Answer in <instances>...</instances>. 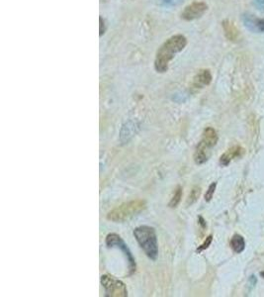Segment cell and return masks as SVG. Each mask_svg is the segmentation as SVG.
Segmentation results:
<instances>
[{
    "instance_id": "cell-1",
    "label": "cell",
    "mask_w": 264,
    "mask_h": 297,
    "mask_svg": "<svg viewBox=\"0 0 264 297\" xmlns=\"http://www.w3.org/2000/svg\"><path fill=\"white\" fill-rule=\"evenodd\" d=\"M186 45L187 39L183 35H174L168 38L157 52L155 61L156 71L161 74L167 72L169 63L176 54L180 53L186 47Z\"/></svg>"
},
{
    "instance_id": "cell-2",
    "label": "cell",
    "mask_w": 264,
    "mask_h": 297,
    "mask_svg": "<svg viewBox=\"0 0 264 297\" xmlns=\"http://www.w3.org/2000/svg\"><path fill=\"white\" fill-rule=\"evenodd\" d=\"M134 236L145 254L149 259L156 260L159 254V247L155 229L149 226H140L135 229Z\"/></svg>"
},
{
    "instance_id": "cell-3",
    "label": "cell",
    "mask_w": 264,
    "mask_h": 297,
    "mask_svg": "<svg viewBox=\"0 0 264 297\" xmlns=\"http://www.w3.org/2000/svg\"><path fill=\"white\" fill-rule=\"evenodd\" d=\"M146 201L144 200H132L121 204L107 215V219L112 222H125L140 214L146 209Z\"/></svg>"
},
{
    "instance_id": "cell-4",
    "label": "cell",
    "mask_w": 264,
    "mask_h": 297,
    "mask_svg": "<svg viewBox=\"0 0 264 297\" xmlns=\"http://www.w3.org/2000/svg\"><path fill=\"white\" fill-rule=\"evenodd\" d=\"M105 243L109 248H118V249L122 250V252L126 256L127 262L129 264V276L133 275V273L136 271V267H137L136 266V261H135L133 255H132L131 250L128 248V246L122 240V238L119 235H117L115 233H112V234H109L106 237Z\"/></svg>"
},
{
    "instance_id": "cell-5",
    "label": "cell",
    "mask_w": 264,
    "mask_h": 297,
    "mask_svg": "<svg viewBox=\"0 0 264 297\" xmlns=\"http://www.w3.org/2000/svg\"><path fill=\"white\" fill-rule=\"evenodd\" d=\"M101 284L105 289V296L107 297H126L128 290L124 282L110 276L101 277Z\"/></svg>"
},
{
    "instance_id": "cell-6",
    "label": "cell",
    "mask_w": 264,
    "mask_h": 297,
    "mask_svg": "<svg viewBox=\"0 0 264 297\" xmlns=\"http://www.w3.org/2000/svg\"><path fill=\"white\" fill-rule=\"evenodd\" d=\"M208 10V5L202 1H195L187 5L181 13L182 19L192 21L202 17Z\"/></svg>"
},
{
    "instance_id": "cell-7",
    "label": "cell",
    "mask_w": 264,
    "mask_h": 297,
    "mask_svg": "<svg viewBox=\"0 0 264 297\" xmlns=\"http://www.w3.org/2000/svg\"><path fill=\"white\" fill-rule=\"evenodd\" d=\"M244 25L248 30L252 33H263L264 32V19L258 18L251 13H244L241 16Z\"/></svg>"
},
{
    "instance_id": "cell-8",
    "label": "cell",
    "mask_w": 264,
    "mask_h": 297,
    "mask_svg": "<svg viewBox=\"0 0 264 297\" xmlns=\"http://www.w3.org/2000/svg\"><path fill=\"white\" fill-rule=\"evenodd\" d=\"M245 154V150L239 147V146H235L233 148H230L226 153H224L221 157H220V164L223 167H227L230 165V163L235 157H240L243 156Z\"/></svg>"
},
{
    "instance_id": "cell-9",
    "label": "cell",
    "mask_w": 264,
    "mask_h": 297,
    "mask_svg": "<svg viewBox=\"0 0 264 297\" xmlns=\"http://www.w3.org/2000/svg\"><path fill=\"white\" fill-rule=\"evenodd\" d=\"M212 81V75L209 70H201L193 78L192 86L196 89H201L209 85Z\"/></svg>"
},
{
    "instance_id": "cell-10",
    "label": "cell",
    "mask_w": 264,
    "mask_h": 297,
    "mask_svg": "<svg viewBox=\"0 0 264 297\" xmlns=\"http://www.w3.org/2000/svg\"><path fill=\"white\" fill-rule=\"evenodd\" d=\"M222 27H223L225 36L227 37V39L229 41L235 42L238 39L239 32H238L237 28L235 27V25L234 24V22H232L229 19L224 20L223 23H222Z\"/></svg>"
},
{
    "instance_id": "cell-11",
    "label": "cell",
    "mask_w": 264,
    "mask_h": 297,
    "mask_svg": "<svg viewBox=\"0 0 264 297\" xmlns=\"http://www.w3.org/2000/svg\"><path fill=\"white\" fill-rule=\"evenodd\" d=\"M217 142H218V135H217V132L215 131V129L212 128V127L206 128L203 132V135H202L201 143H203L206 147L211 149V148L216 146Z\"/></svg>"
},
{
    "instance_id": "cell-12",
    "label": "cell",
    "mask_w": 264,
    "mask_h": 297,
    "mask_svg": "<svg viewBox=\"0 0 264 297\" xmlns=\"http://www.w3.org/2000/svg\"><path fill=\"white\" fill-rule=\"evenodd\" d=\"M209 148L206 147L203 143H199L196 148L195 154H194V161L197 165H202L208 161L209 157Z\"/></svg>"
},
{
    "instance_id": "cell-13",
    "label": "cell",
    "mask_w": 264,
    "mask_h": 297,
    "mask_svg": "<svg viewBox=\"0 0 264 297\" xmlns=\"http://www.w3.org/2000/svg\"><path fill=\"white\" fill-rule=\"evenodd\" d=\"M231 248L233 250L236 254L243 253L246 249V241L243 236H240L238 234L234 235V237L231 240Z\"/></svg>"
},
{
    "instance_id": "cell-14",
    "label": "cell",
    "mask_w": 264,
    "mask_h": 297,
    "mask_svg": "<svg viewBox=\"0 0 264 297\" xmlns=\"http://www.w3.org/2000/svg\"><path fill=\"white\" fill-rule=\"evenodd\" d=\"M182 198V188L181 187H177L174 191V194L170 200V202L168 203V206L171 207V208H174L178 205V203L180 202Z\"/></svg>"
},
{
    "instance_id": "cell-15",
    "label": "cell",
    "mask_w": 264,
    "mask_h": 297,
    "mask_svg": "<svg viewBox=\"0 0 264 297\" xmlns=\"http://www.w3.org/2000/svg\"><path fill=\"white\" fill-rule=\"evenodd\" d=\"M200 193H201V188H197V187L194 188L192 189L190 195H189V198H188L187 203H188V204L194 203L198 198H199Z\"/></svg>"
},
{
    "instance_id": "cell-16",
    "label": "cell",
    "mask_w": 264,
    "mask_h": 297,
    "mask_svg": "<svg viewBox=\"0 0 264 297\" xmlns=\"http://www.w3.org/2000/svg\"><path fill=\"white\" fill-rule=\"evenodd\" d=\"M216 188H217V182H213V184L209 187L206 194H205V200L207 202L211 201V199L213 198V195L215 193V190H216Z\"/></svg>"
},
{
    "instance_id": "cell-17",
    "label": "cell",
    "mask_w": 264,
    "mask_h": 297,
    "mask_svg": "<svg viewBox=\"0 0 264 297\" xmlns=\"http://www.w3.org/2000/svg\"><path fill=\"white\" fill-rule=\"evenodd\" d=\"M212 240H213V236L212 235H210L206 240H205V242L197 249V252H202V250H206L210 245H211V243H212Z\"/></svg>"
},
{
    "instance_id": "cell-18",
    "label": "cell",
    "mask_w": 264,
    "mask_h": 297,
    "mask_svg": "<svg viewBox=\"0 0 264 297\" xmlns=\"http://www.w3.org/2000/svg\"><path fill=\"white\" fill-rule=\"evenodd\" d=\"M253 4L259 11L264 12V0H253Z\"/></svg>"
},
{
    "instance_id": "cell-19",
    "label": "cell",
    "mask_w": 264,
    "mask_h": 297,
    "mask_svg": "<svg viewBox=\"0 0 264 297\" xmlns=\"http://www.w3.org/2000/svg\"><path fill=\"white\" fill-rule=\"evenodd\" d=\"M99 23H100V29H99V32H100V36H102V35L105 33V22H104V20L102 19V17L99 18Z\"/></svg>"
},
{
    "instance_id": "cell-20",
    "label": "cell",
    "mask_w": 264,
    "mask_h": 297,
    "mask_svg": "<svg viewBox=\"0 0 264 297\" xmlns=\"http://www.w3.org/2000/svg\"><path fill=\"white\" fill-rule=\"evenodd\" d=\"M199 221H200V224L202 225V227L206 228V222H205V220L202 217H199Z\"/></svg>"
},
{
    "instance_id": "cell-21",
    "label": "cell",
    "mask_w": 264,
    "mask_h": 297,
    "mask_svg": "<svg viewBox=\"0 0 264 297\" xmlns=\"http://www.w3.org/2000/svg\"><path fill=\"white\" fill-rule=\"evenodd\" d=\"M260 275H261L262 277H264V272H261V273H260Z\"/></svg>"
}]
</instances>
